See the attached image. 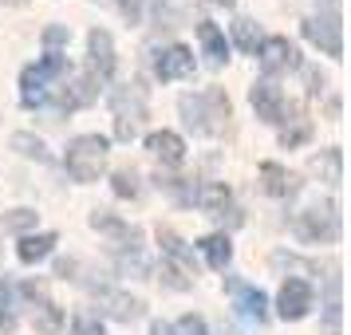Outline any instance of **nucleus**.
<instances>
[{"label": "nucleus", "mask_w": 351, "mask_h": 335, "mask_svg": "<svg viewBox=\"0 0 351 335\" xmlns=\"http://www.w3.org/2000/svg\"><path fill=\"white\" fill-rule=\"evenodd\" d=\"M182 114H186V127L197 134H225L229 127V99L221 87H209L197 95H182Z\"/></svg>", "instance_id": "1"}, {"label": "nucleus", "mask_w": 351, "mask_h": 335, "mask_svg": "<svg viewBox=\"0 0 351 335\" xmlns=\"http://www.w3.org/2000/svg\"><path fill=\"white\" fill-rule=\"evenodd\" d=\"M107 166V138L99 134H83L67 146V174L75 182H95Z\"/></svg>", "instance_id": "2"}, {"label": "nucleus", "mask_w": 351, "mask_h": 335, "mask_svg": "<svg viewBox=\"0 0 351 335\" xmlns=\"http://www.w3.org/2000/svg\"><path fill=\"white\" fill-rule=\"evenodd\" d=\"M67 71V60L60 51H48L40 64L24 67V75H20V87H24V107H40L44 103V91H48L51 79H60Z\"/></svg>", "instance_id": "3"}, {"label": "nucleus", "mask_w": 351, "mask_h": 335, "mask_svg": "<svg viewBox=\"0 0 351 335\" xmlns=\"http://www.w3.org/2000/svg\"><path fill=\"white\" fill-rule=\"evenodd\" d=\"M114 138H123L130 142L134 134H138V123L146 119V95L143 87H123V91H114Z\"/></svg>", "instance_id": "4"}, {"label": "nucleus", "mask_w": 351, "mask_h": 335, "mask_svg": "<svg viewBox=\"0 0 351 335\" xmlns=\"http://www.w3.org/2000/svg\"><path fill=\"white\" fill-rule=\"evenodd\" d=\"M296 233L304 240H335L339 237V209H335V201H324V206L300 213L296 217Z\"/></svg>", "instance_id": "5"}, {"label": "nucleus", "mask_w": 351, "mask_h": 335, "mask_svg": "<svg viewBox=\"0 0 351 335\" xmlns=\"http://www.w3.org/2000/svg\"><path fill=\"white\" fill-rule=\"evenodd\" d=\"M24 296L32 300V323H36V332H44V335H60V332H64V312H60V308L44 296V284L28 280V284H24Z\"/></svg>", "instance_id": "6"}, {"label": "nucleus", "mask_w": 351, "mask_h": 335, "mask_svg": "<svg viewBox=\"0 0 351 335\" xmlns=\"http://www.w3.org/2000/svg\"><path fill=\"white\" fill-rule=\"evenodd\" d=\"M249 99H253L256 114H261L265 123H285V114L292 111V103H285V91H280L276 83H269V79L253 83V91H249Z\"/></svg>", "instance_id": "7"}, {"label": "nucleus", "mask_w": 351, "mask_h": 335, "mask_svg": "<svg viewBox=\"0 0 351 335\" xmlns=\"http://www.w3.org/2000/svg\"><path fill=\"white\" fill-rule=\"evenodd\" d=\"M261 67L269 71V75H276V71H292V67L300 64V55H296V48L288 44L285 36H272V40H261Z\"/></svg>", "instance_id": "8"}, {"label": "nucleus", "mask_w": 351, "mask_h": 335, "mask_svg": "<svg viewBox=\"0 0 351 335\" xmlns=\"http://www.w3.org/2000/svg\"><path fill=\"white\" fill-rule=\"evenodd\" d=\"M304 36H308L324 55H339V51H343V40H339V20H335V16L304 20Z\"/></svg>", "instance_id": "9"}, {"label": "nucleus", "mask_w": 351, "mask_h": 335, "mask_svg": "<svg viewBox=\"0 0 351 335\" xmlns=\"http://www.w3.org/2000/svg\"><path fill=\"white\" fill-rule=\"evenodd\" d=\"M280 316L285 319H304L308 316V308H312V284L308 280H285V288H280Z\"/></svg>", "instance_id": "10"}, {"label": "nucleus", "mask_w": 351, "mask_h": 335, "mask_svg": "<svg viewBox=\"0 0 351 335\" xmlns=\"http://www.w3.org/2000/svg\"><path fill=\"white\" fill-rule=\"evenodd\" d=\"M154 75H158V79H186V75H193V51L182 48V44L166 48L158 60H154Z\"/></svg>", "instance_id": "11"}, {"label": "nucleus", "mask_w": 351, "mask_h": 335, "mask_svg": "<svg viewBox=\"0 0 351 335\" xmlns=\"http://www.w3.org/2000/svg\"><path fill=\"white\" fill-rule=\"evenodd\" d=\"M87 51H91V67H95L99 79H111V71H114L111 32H103V28H91V36H87Z\"/></svg>", "instance_id": "12"}, {"label": "nucleus", "mask_w": 351, "mask_h": 335, "mask_svg": "<svg viewBox=\"0 0 351 335\" xmlns=\"http://www.w3.org/2000/svg\"><path fill=\"white\" fill-rule=\"evenodd\" d=\"M225 288H229V296L237 300V308L245 312V316H253L256 323L265 319V312H269V300H265V292H256V288H249V284H241V280H225Z\"/></svg>", "instance_id": "13"}, {"label": "nucleus", "mask_w": 351, "mask_h": 335, "mask_svg": "<svg viewBox=\"0 0 351 335\" xmlns=\"http://www.w3.org/2000/svg\"><path fill=\"white\" fill-rule=\"evenodd\" d=\"M146 150H150L154 158H162L166 166H178V162L186 158V146H182V138H178V134H170V130H154V134L146 138Z\"/></svg>", "instance_id": "14"}, {"label": "nucleus", "mask_w": 351, "mask_h": 335, "mask_svg": "<svg viewBox=\"0 0 351 335\" xmlns=\"http://www.w3.org/2000/svg\"><path fill=\"white\" fill-rule=\"evenodd\" d=\"M95 300H99V308H103L107 316L123 319V323H130V319H138V316H143V303H138V300H130V296H119V292H99Z\"/></svg>", "instance_id": "15"}, {"label": "nucleus", "mask_w": 351, "mask_h": 335, "mask_svg": "<svg viewBox=\"0 0 351 335\" xmlns=\"http://www.w3.org/2000/svg\"><path fill=\"white\" fill-rule=\"evenodd\" d=\"M158 245H162V253H166V260H170V264L193 272V253L186 249V240L178 237L174 229H162V225H158Z\"/></svg>", "instance_id": "16"}, {"label": "nucleus", "mask_w": 351, "mask_h": 335, "mask_svg": "<svg viewBox=\"0 0 351 335\" xmlns=\"http://www.w3.org/2000/svg\"><path fill=\"white\" fill-rule=\"evenodd\" d=\"M197 40H202V48H206L209 64H225V60H229V44H225V36H221L217 24L202 20V24H197Z\"/></svg>", "instance_id": "17"}, {"label": "nucleus", "mask_w": 351, "mask_h": 335, "mask_svg": "<svg viewBox=\"0 0 351 335\" xmlns=\"http://www.w3.org/2000/svg\"><path fill=\"white\" fill-rule=\"evenodd\" d=\"M193 201L206 209V213L221 217L225 209H229V186H221V182H206V186H197V197H193Z\"/></svg>", "instance_id": "18"}, {"label": "nucleus", "mask_w": 351, "mask_h": 335, "mask_svg": "<svg viewBox=\"0 0 351 335\" xmlns=\"http://www.w3.org/2000/svg\"><path fill=\"white\" fill-rule=\"evenodd\" d=\"M99 95V87H95V75H80V79L71 83L64 91V99H60V107L64 111H75V107H87L91 99Z\"/></svg>", "instance_id": "19"}, {"label": "nucleus", "mask_w": 351, "mask_h": 335, "mask_svg": "<svg viewBox=\"0 0 351 335\" xmlns=\"http://www.w3.org/2000/svg\"><path fill=\"white\" fill-rule=\"evenodd\" d=\"M261 177H265V190H269L272 197H288V193H296V177L285 174L276 162H265V166H261Z\"/></svg>", "instance_id": "20"}, {"label": "nucleus", "mask_w": 351, "mask_h": 335, "mask_svg": "<svg viewBox=\"0 0 351 335\" xmlns=\"http://www.w3.org/2000/svg\"><path fill=\"white\" fill-rule=\"evenodd\" d=\"M202 253H206L209 269L221 272L225 264H229V256H233V245H229V237H221V233H209V237L202 240Z\"/></svg>", "instance_id": "21"}, {"label": "nucleus", "mask_w": 351, "mask_h": 335, "mask_svg": "<svg viewBox=\"0 0 351 335\" xmlns=\"http://www.w3.org/2000/svg\"><path fill=\"white\" fill-rule=\"evenodd\" d=\"M51 249H56V237H51V233H40V237H24L20 240L16 256L24 260V264H36V260H44Z\"/></svg>", "instance_id": "22"}, {"label": "nucleus", "mask_w": 351, "mask_h": 335, "mask_svg": "<svg viewBox=\"0 0 351 335\" xmlns=\"http://www.w3.org/2000/svg\"><path fill=\"white\" fill-rule=\"evenodd\" d=\"M91 225H95V229H103V233H111V237H123V240H130V245L138 240V233H134L130 225L114 221L111 213H95V217H91Z\"/></svg>", "instance_id": "23"}, {"label": "nucleus", "mask_w": 351, "mask_h": 335, "mask_svg": "<svg viewBox=\"0 0 351 335\" xmlns=\"http://www.w3.org/2000/svg\"><path fill=\"white\" fill-rule=\"evenodd\" d=\"M233 40H237L241 51H256L261 48V36H256L253 20H237V24H233Z\"/></svg>", "instance_id": "24"}, {"label": "nucleus", "mask_w": 351, "mask_h": 335, "mask_svg": "<svg viewBox=\"0 0 351 335\" xmlns=\"http://www.w3.org/2000/svg\"><path fill=\"white\" fill-rule=\"evenodd\" d=\"M16 327V312H12V292H8V284L0 280V332L8 335Z\"/></svg>", "instance_id": "25"}, {"label": "nucleus", "mask_w": 351, "mask_h": 335, "mask_svg": "<svg viewBox=\"0 0 351 335\" xmlns=\"http://www.w3.org/2000/svg\"><path fill=\"white\" fill-rule=\"evenodd\" d=\"M12 146H16L20 154H28V158L48 162V150H44V142H40V138H32V134H12Z\"/></svg>", "instance_id": "26"}, {"label": "nucleus", "mask_w": 351, "mask_h": 335, "mask_svg": "<svg viewBox=\"0 0 351 335\" xmlns=\"http://www.w3.org/2000/svg\"><path fill=\"white\" fill-rule=\"evenodd\" d=\"M119 269H123V272H134V276H146V272H150V264H146V256L138 253V249H130V253L119 256Z\"/></svg>", "instance_id": "27"}, {"label": "nucleus", "mask_w": 351, "mask_h": 335, "mask_svg": "<svg viewBox=\"0 0 351 335\" xmlns=\"http://www.w3.org/2000/svg\"><path fill=\"white\" fill-rule=\"evenodd\" d=\"M114 193L119 197H138V177H134V170H119L114 174Z\"/></svg>", "instance_id": "28"}, {"label": "nucleus", "mask_w": 351, "mask_h": 335, "mask_svg": "<svg viewBox=\"0 0 351 335\" xmlns=\"http://www.w3.org/2000/svg\"><path fill=\"white\" fill-rule=\"evenodd\" d=\"M166 335H209V332H206V323H202L197 316H182Z\"/></svg>", "instance_id": "29"}, {"label": "nucleus", "mask_w": 351, "mask_h": 335, "mask_svg": "<svg viewBox=\"0 0 351 335\" xmlns=\"http://www.w3.org/2000/svg\"><path fill=\"white\" fill-rule=\"evenodd\" d=\"M32 225H36V213H32V209H16V213H8V217H4V229H16V233L32 229Z\"/></svg>", "instance_id": "30"}, {"label": "nucleus", "mask_w": 351, "mask_h": 335, "mask_svg": "<svg viewBox=\"0 0 351 335\" xmlns=\"http://www.w3.org/2000/svg\"><path fill=\"white\" fill-rule=\"evenodd\" d=\"M44 44H48V51H60L67 44V28H64V24H51V28H44Z\"/></svg>", "instance_id": "31"}, {"label": "nucleus", "mask_w": 351, "mask_h": 335, "mask_svg": "<svg viewBox=\"0 0 351 335\" xmlns=\"http://www.w3.org/2000/svg\"><path fill=\"white\" fill-rule=\"evenodd\" d=\"M67 335H107L103 327H99V319H91V316H80L75 323H71V332Z\"/></svg>", "instance_id": "32"}, {"label": "nucleus", "mask_w": 351, "mask_h": 335, "mask_svg": "<svg viewBox=\"0 0 351 335\" xmlns=\"http://www.w3.org/2000/svg\"><path fill=\"white\" fill-rule=\"evenodd\" d=\"M209 4H221V8H233V0H209Z\"/></svg>", "instance_id": "33"}, {"label": "nucleus", "mask_w": 351, "mask_h": 335, "mask_svg": "<svg viewBox=\"0 0 351 335\" xmlns=\"http://www.w3.org/2000/svg\"><path fill=\"white\" fill-rule=\"evenodd\" d=\"M4 4H28V0H4Z\"/></svg>", "instance_id": "34"}]
</instances>
